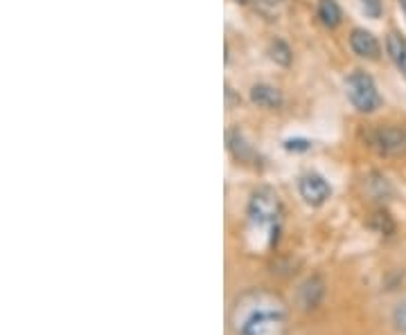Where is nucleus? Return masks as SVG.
Returning a JSON list of instances; mask_svg holds the SVG:
<instances>
[{
  "mask_svg": "<svg viewBox=\"0 0 406 335\" xmlns=\"http://www.w3.org/2000/svg\"><path fill=\"white\" fill-rule=\"evenodd\" d=\"M235 3H246V0H235Z\"/></svg>",
  "mask_w": 406,
  "mask_h": 335,
  "instance_id": "dca6fc26",
  "label": "nucleus"
},
{
  "mask_svg": "<svg viewBox=\"0 0 406 335\" xmlns=\"http://www.w3.org/2000/svg\"><path fill=\"white\" fill-rule=\"evenodd\" d=\"M282 214H284L282 201L276 189L260 187L251 193V201L246 207L249 228H251V234H257L260 239H264L266 245H274L278 241Z\"/></svg>",
  "mask_w": 406,
  "mask_h": 335,
  "instance_id": "f03ea898",
  "label": "nucleus"
},
{
  "mask_svg": "<svg viewBox=\"0 0 406 335\" xmlns=\"http://www.w3.org/2000/svg\"><path fill=\"white\" fill-rule=\"evenodd\" d=\"M251 102L260 108L276 110L284 104V97H282L280 88L271 86V83H255L251 88Z\"/></svg>",
  "mask_w": 406,
  "mask_h": 335,
  "instance_id": "0eeeda50",
  "label": "nucleus"
},
{
  "mask_svg": "<svg viewBox=\"0 0 406 335\" xmlns=\"http://www.w3.org/2000/svg\"><path fill=\"white\" fill-rule=\"evenodd\" d=\"M228 149L233 151V156L239 162H253L257 158L255 149L251 147V142H246V137H244V133H239V131L228 133Z\"/></svg>",
  "mask_w": 406,
  "mask_h": 335,
  "instance_id": "1a4fd4ad",
  "label": "nucleus"
},
{
  "mask_svg": "<svg viewBox=\"0 0 406 335\" xmlns=\"http://www.w3.org/2000/svg\"><path fill=\"white\" fill-rule=\"evenodd\" d=\"M298 193L309 207H321L332 198V185L321 174L309 171L298 180Z\"/></svg>",
  "mask_w": 406,
  "mask_h": 335,
  "instance_id": "39448f33",
  "label": "nucleus"
},
{
  "mask_svg": "<svg viewBox=\"0 0 406 335\" xmlns=\"http://www.w3.org/2000/svg\"><path fill=\"white\" fill-rule=\"evenodd\" d=\"M370 147L384 158H402L406 156V127L402 124H386L377 127L368 135Z\"/></svg>",
  "mask_w": 406,
  "mask_h": 335,
  "instance_id": "20e7f679",
  "label": "nucleus"
},
{
  "mask_svg": "<svg viewBox=\"0 0 406 335\" xmlns=\"http://www.w3.org/2000/svg\"><path fill=\"white\" fill-rule=\"evenodd\" d=\"M269 57H271V61H276L278 65H289L291 59H293V54H291V48L284 43V41L276 38V41H271V43H269Z\"/></svg>",
  "mask_w": 406,
  "mask_h": 335,
  "instance_id": "9b49d317",
  "label": "nucleus"
},
{
  "mask_svg": "<svg viewBox=\"0 0 406 335\" xmlns=\"http://www.w3.org/2000/svg\"><path fill=\"white\" fill-rule=\"evenodd\" d=\"M361 9H363L365 16L373 18V21L382 18V14H384V5H382V0H361Z\"/></svg>",
  "mask_w": 406,
  "mask_h": 335,
  "instance_id": "f8f14e48",
  "label": "nucleus"
},
{
  "mask_svg": "<svg viewBox=\"0 0 406 335\" xmlns=\"http://www.w3.org/2000/svg\"><path fill=\"white\" fill-rule=\"evenodd\" d=\"M233 326L235 335H289L287 306L269 290H249L233 306Z\"/></svg>",
  "mask_w": 406,
  "mask_h": 335,
  "instance_id": "f257e3e1",
  "label": "nucleus"
},
{
  "mask_svg": "<svg viewBox=\"0 0 406 335\" xmlns=\"http://www.w3.org/2000/svg\"><path fill=\"white\" fill-rule=\"evenodd\" d=\"M345 95H348L350 104L363 115L375 113V110L382 108V104H384L375 79L368 73H363V70H355V73L345 79Z\"/></svg>",
  "mask_w": 406,
  "mask_h": 335,
  "instance_id": "7ed1b4c3",
  "label": "nucleus"
},
{
  "mask_svg": "<svg viewBox=\"0 0 406 335\" xmlns=\"http://www.w3.org/2000/svg\"><path fill=\"white\" fill-rule=\"evenodd\" d=\"M392 324H395L400 333L406 335V302L395 306V311H392Z\"/></svg>",
  "mask_w": 406,
  "mask_h": 335,
  "instance_id": "ddd939ff",
  "label": "nucleus"
},
{
  "mask_svg": "<svg viewBox=\"0 0 406 335\" xmlns=\"http://www.w3.org/2000/svg\"><path fill=\"white\" fill-rule=\"evenodd\" d=\"M397 5H400V9H402V14H404V18H406V0H397Z\"/></svg>",
  "mask_w": 406,
  "mask_h": 335,
  "instance_id": "2eb2a0df",
  "label": "nucleus"
},
{
  "mask_svg": "<svg viewBox=\"0 0 406 335\" xmlns=\"http://www.w3.org/2000/svg\"><path fill=\"white\" fill-rule=\"evenodd\" d=\"M284 149L287 151H309L311 142L305 137H291V139H284Z\"/></svg>",
  "mask_w": 406,
  "mask_h": 335,
  "instance_id": "4468645a",
  "label": "nucleus"
},
{
  "mask_svg": "<svg viewBox=\"0 0 406 335\" xmlns=\"http://www.w3.org/2000/svg\"><path fill=\"white\" fill-rule=\"evenodd\" d=\"M386 52H388L390 61L400 70V75L406 79V38H402L395 32H390L386 36Z\"/></svg>",
  "mask_w": 406,
  "mask_h": 335,
  "instance_id": "6e6552de",
  "label": "nucleus"
},
{
  "mask_svg": "<svg viewBox=\"0 0 406 335\" xmlns=\"http://www.w3.org/2000/svg\"><path fill=\"white\" fill-rule=\"evenodd\" d=\"M318 18L325 27H338L341 23V7L336 5V0H318Z\"/></svg>",
  "mask_w": 406,
  "mask_h": 335,
  "instance_id": "9d476101",
  "label": "nucleus"
},
{
  "mask_svg": "<svg viewBox=\"0 0 406 335\" xmlns=\"http://www.w3.org/2000/svg\"><path fill=\"white\" fill-rule=\"evenodd\" d=\"M350 48H352V52H355L359 59L377 61L379 57H382V46H379L377 36L373 32H368V30H363V27L352 30V34H350Z\"/></svg>",
  "mask_w": 406,
  "mask_h": 335,
  "instance_id": "423d86ee",
  "label": "nucleus"
}]
</instances>
